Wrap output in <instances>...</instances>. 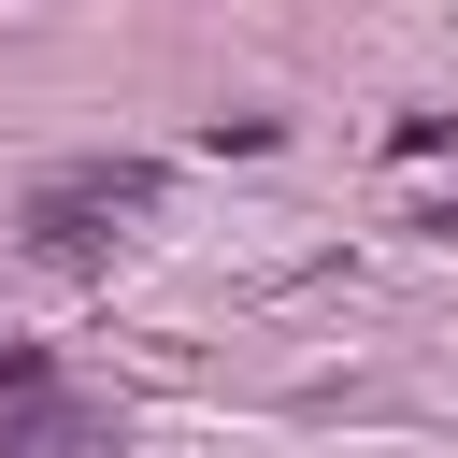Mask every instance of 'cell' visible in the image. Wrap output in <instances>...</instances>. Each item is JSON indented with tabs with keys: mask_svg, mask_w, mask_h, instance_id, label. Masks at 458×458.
Segmentation results:
<instances>
[{
	"mask_svg": "<svg viewBox=\"0 0 458 458\" xmlns=\"http://www.w3.org/2000/svg\"><path fill=\"white\" fill-rule=\"evenodd\" d=\"M429 229H458V186H444V200H429Z\"/></svg>",
	"mask_w": 458,
	"mask_h": 458,
	"instance_id": "cell-4",
	"label": "cell"
},
{
	"mask_svg": "<svg viewBox=\"0 0 458 458\" xmlns=\"http://www.w3.org/2000/svg\"><path fill=\"white\" fill-rule=\"evenodd\" d=\"M143 200H157V172H143V157H86V172H57V186L29 200V243H43V258H86V243H100V229H129Z\"/></svg>",
	"mask_w": 458,
	"mask_h": 458,
	"instance_id": "cell-1",
	"label": "cell"
},
{
	"mask_svg": "<svg viewBox=\"0 0 458 458\" xmlns=\"http://www.w3.org/2000/svg\"><path fill=\"white\" fill-rule=\"evenodd\" d=\"M0 386H43V358H29V344H0Z\"/></svg>",
	"mask_w": 458,
	"mask_h": 458,
	"instance_id": "cell-3",
	"label": "cell"
},
{
	"mask_svg": "<svg viewBox=\"0 0 458 458\" xmlns=\"http://www.w3.org/2000/svg\"><path fill=\"white\" fill-rule=\"evenodd\" d=\"M14 458H114V444H100L86 415H29V429H14Z\"/></svg>",
	"mask_w": 458,
	"mask_h": 458,
	"instance_id": "cell-2",
	"label": "cell"
}]
</instances>
